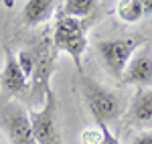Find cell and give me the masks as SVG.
<instances>
[{
  "label": "cell",
  "mask_w": 152,
  "mask_h": 144,
  "mask_svg": "<svg viewBox=\"0 0 152 144\" xmlns=\"http://www.w3.org/2000/svg\"><path fill=\"white\" fill-rule=\"evenodd\" d=\"M142 12H144V16H150L152 14V0H144L142 2Z\"/></svg>",
  "instance_id": "17"
},
{
  "label": "cell",
  "mask_w": 152,
  "mask_h": 144,
  "mask_svg": "<svg viewBox=\"0 0 152 144\" xmlns=\"http://www.w3.org/2000/svg\"><path fill=\"white\" fill-rule=\"evenodd\" d=\"M142 41L138 37H124V39H102L95 43L99 57L114 77H122L128 67L132 55L140 49Z\"/></svg>",
  "instance_id": "5"
},
{
  "label": "cell",
  "mask_w": 152,
  "mask_h": 144,
  "mask_svg": "<svg viewBox=\"0 0 152 144\" xmlns=\"http://www.w3.org/2000/svg\"><path fill=\"white\" fill-rule=\"evenodd\" d=\"M28 120H31V128H33L37 144H63L57 120V99H55L53 89H49L45 94L41 108L28 112Z\"/></svg>",
  "instance_id": "4"
},
{
  "label": "cell",
  "mask_w": 152,
  "mask_h": 144,
  "mask_svg": "<svg viewBox=\"0 0 152 144\" xmlns=\"http://www.w3.org/2000/svg\"><path fill=\"white\" fill-rule=\"evenodd\" d=\"M0 126L10 144H37L28 120V112L16 99H8L0 106Z\"/></svg>",
  "instance_id": "6"
},
{
  "label": "cell",
  "mask_w": 152,
  "mask_h": 144,
  "mask_svg": "<svg viewBox=\"0 0 152 144\" xmlns=\"http://www.w3.org/2000/svg\"><path fill=\"white\" fill-rule=\"evenodd\" d=\"M4 53H6V57H4V67L0 71V89L6 99H12V97L23 96L28 91V79L20 69L12 49L4 47Z\"/></svg>",
  "instance_id": "7"
},
{
  "label": "cell",
  "mask_w": 152,
  "mask_h": 144,
  "mask_svg": "<svg viewBox=\"0 0 152 144\" xmlns=\"http://www.w3.org/2000/svg\"><path fill=\"white\" fill-rule=\"evenodd\" d=\"M57 2L55 0H28L23 6V23L26 26H37V24L47 23L55 14Z\"/></svg>",
  "instance_id": "10"
},
{
  "label": "cell",
  "mask_w": 152,
  "mask_h": 144,
  "mask_svg": "<svg viewBox=\"0 0 152 144\" xmlns=\"http://www.w3.org/2000/svg\"><path fill=\"white\" fill-rule=\"evenodd\" d=\"M79 85H81L83 102L94 116L95 124H110L118 120L124 112V102L114 89L102 85L89 75H79Z\"/></svg>",
  "instance_id": "1"
},
{
  "label": "cell",
  "mask_w": 152,
  "mask_h": 144,
  "mask_svg": "<svg viewBox=\"0 0 152 144\" xmlns=\"http://www.w3.org/2000/svg\"><path fill=\"white\" fill-rule=\"evenodd\" d=\"M116 14L122 23H128V24L138 23L142 16H144L142 2L140 0H120L116 4Z\"/></svg>",
  "instance_id": "12"
},
{
  "label": "cell",
  "mask_w": 152,
  "mask_h": 144,
  "mask_svg": "<svg viewBox=\"0 0 152 144\" xmlns=\"http://www.w3.org/2000/svg\"><path fill=\"white\" fill-rule=\"evenodd\" d=\"M132 144H152V132H142V134H138V136L132 140Z\"/></svg>",
  "instance_id": "16"
},
{
  "label": "cell",
  "mask_w": 152,
  "mask_h": 144,
  "mask_svg": "<svg viewBox=\"0 0 152 144\" xmlns=\"http://www.w3.org/2000/svg\"><path fill=\"white\" fill-rule=\"evenodd\" d=\"M150 124H152V122H150Z\"/></svg>",
  "instance_id": "18"
},
{
  "label": "cell",
  "mask_w": 152,
  "mask_h": 144,
  "mask_svg": "<svg viewBox=\"0 0 152 144\" xmlns=\"http://www.w3.org/2000/svg\"><path fill=\"white\" fill-rule=\"evenodd\" d=\"M81 144H102V130L99 126H89L81 132Z\"/></svg>",
  "instance_id": "14"
},
{
  "label": "cell",
  "mask_w": 152,
  "mask_h": 144,
  "mask_svg": "<svg viewBox=\"0 0 152 144\" xmlns=\"http://www.w3.org/2000/svg\"><path fill=\"white\" fill-rule=\"evenodd\" d=\"M97 126H99V130H102V144H120L118 136L110 130L107 124H97Z\"/></svg>",
  "instance_id": "15"
},
{
  "label": "cell",
  "mask_w": 152,
  "mask_h": 144,
  "mask_svg": "<svg viewBox=\"0 0 152 144\" xmlns=\"http://www.w3.org/2000/svg\"><path fill=\"white\" fill-rule=\"evenodd\" d=\"M95 10H97L95 0H67V2H61L57 16H69V18L87 20Z\"/></svg>",
  "instance_id": "11"
},
{
  "label": "cell",
  "mask_w": 152,
  "mask_h": 144,
  "mask_svg": "<svg viewBox=\"0 0 152 144\" xmlns=\"http://www.w3.org/2000/svg\"><path fill=\"white\" fill-rule=\"evenodd\" d=\"M122 79L126 83L138 85L140 89H152V49L150 47H140L132 55Z\"/></svg>",
  "instance_id": "8"
},
{
  "label": "cell",
  "mask_w": 152,
  "mask_h": 144,
  "mask_svg": "<svg viewBox=\"0 0 152 144\" xmlns=\"http://www.w3.org/2000/svg\"><path fill=\"white\" fill-rule=\"evenodd\" d=\"M128 122L134 124H150L152 122V89H138L126 112Z\"/></svg>",
  "instance_id": "9"
},
{
  "label": "cell",
  "mask_w": 152,
  "mask_h": 144,
  "mask_svg": "<svg viewBox=\"0 0 152 144\" xmlns=\"http://www.w3.org/2000/svg\"><path fill=\"white\" fill-rule=\"evenodd\" d=\"M87 29L89 20H79V18H69V16H57L55 26H53V45L57 51H65L71 57L73 65L77 67L79 75H83V63L81 57L87 49Z\"/></svg>",
  "instance_id": "2"
},
{
  "label": "cell",
  "mask_w": 152,
  "mask_h": 144,
  "mask_svg": "<svg viewBox=\"0 0 152 144\" xmlns=\"http://www.w3.org/2000/svg\"><path fill=\"white\" fill-rule=\"evenodd\" d=\"M31 49L35 53V71L28 81V89L37 91L35 102H43L45 94L51 89V73H53L55 59H57V49H55L53 39L49 35H41L37 45Z\"/></svg>",
  "instance_id": "3"
},
{
  "label": "cell",
  "mask_w": 152,
  "mask_h": 144,
  "mask_svg": "<svg viewBox=\"0 0 152 144\" xmlns=\"http://www.w3.org/2000/svg\"><path fill=\"white\" fill-rule=\"evenodd\" d=\"M16 61H18V65H20L23 73L26 75V79L31 81L33 71H35V53H33V49H31V47L20 49V51L16 53Z\"/></svg>",
  "instance_id": "13"
}]
</instances>
